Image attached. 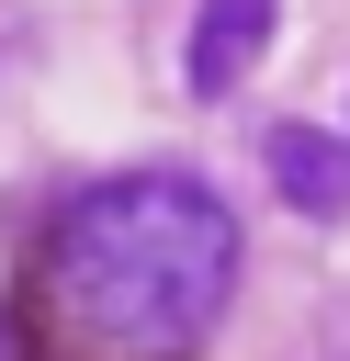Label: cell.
Instances as JSON below:
<instances>
[{
    "mask_svg": "<svg viewBox=\"0 0 350 361\" xmlns=\"http://www.w3.org/2000/svg\"><path fill=\"white\" fill-rule=\"evenodd\" d=\"M237 293V214L192 169L90 180L34 259L56 361H192Z\"/></svg>",
    "mask_w": 350,
    "mask_h": 361,
    "instance_id": "cell-1",
    "label": "cell"
},
{
    "mask_svg": "<svg viewBox=\"0 0 350 361\" xmlns=\"http://www.w3.org/2000/svg\"><path fill=\"white\" fill-rule=\"evenodd\" d=\"M0 361H11V350H0Z\"/></svg>",
    "mask_w": 350,
    "mask_h": 361,
    "instance_id": "cell-4",
    "label": "cell"
},
{
    "mask_svg": "<svg viewBox=\"0 0 350 361\" xmlns=\"http://www.w3.org/2000/svg\"><path fill=\"white\" fill-rule=\"evenodd\" d=\"M260 45H271V0H203V23H192V56H181V79L215 102V90H237L248 68H260Z\"/></svg>",
    "mask_w": 350,
    "mask_h": 361,
    "instance_id": "cell-3",
    "label": "cell"
},
{
    "mask_svg": "<svg viewBox=\"0 0 350 361\" xmlns=\"http://www.w3.org/2000/svg\"><path fill=\"white\" fill-rule=\"evenodd\" d=\"M260 169H271V192H282L305 226H339V214H350V135H327V124H271Z\"/></svg>",
    "mask_w": 350,
    "mask_h": 361,
    "instance_id": "cell-2",
    "label": "cell"
}]
</instances>
